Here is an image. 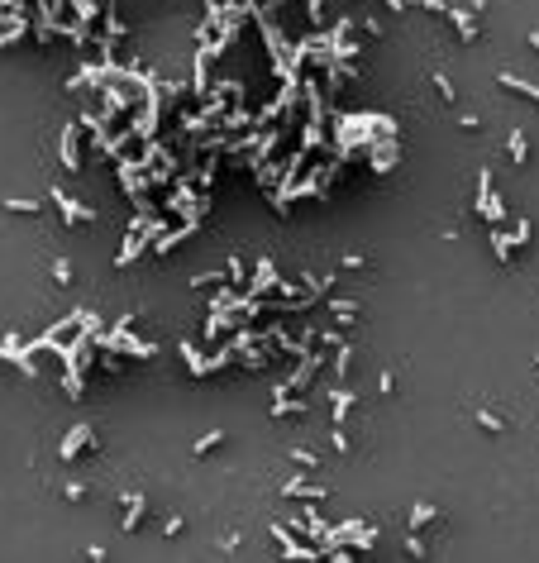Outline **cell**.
Wrapping results in <instances>:
<instances>
[{"label": "cell", "instance_id": "cell-1", "mask_svg": "<svg viewBox=\"0 0 539 563\" xmlns=\"http://www.w3.org/2000/svg\"><path fill=\"white\" fill-rule=\"evenodd\" d=\"M96 449H100V435H96V430H91L86 420H77L72 430H67V435H62L58 459H62V463H77V454H96Z\"/></svg>", "mask_w": 539, "mask_h": 563}, {"label": "cell", "instance_id": "cell-2", "mask_svg": "<svg viewBox=\"0 0 539 563\" xmlns=\"http://www.w3.org/2000/svg\"><path fill=\"white\" fill-rule=\"evenodd\" d=\"M48 196L58 201V210H62V224H67V229H77V220H81V224H96V220H100V215H96V210H91V205L72 201V196H67L62 186H48Z\"/></svg>", "mask_w": 539, "mask_h": 563}, {"label": "cell", "instance_id": "cell-3", "mask_svg": "<svg viewBox=\"0 0 539 563\" xmlns=\"http://www.w3.org/2000/svg\"><path fill=\"white\" fill-rule=\"evenodd\" d=\"M253 267H258V272H253V282H248V291H243V296H267V291H277V258H272V253H262Z\"/></svg>", "mask_w": 539, "mask_h": 563}, {"label": "cell", "instance_id": "cell-4", "mask_svg": "<svg viewBox=\"0 0 539 563\" xmlns=\"http://www.w3.org/2000/svg\"><path fill=\"white\" fill-rule=\"evenodd\" d=\"M58 162L67 172H81V134L77 124H62V139H58Z\"/></svg>", "mask_w": 539, "mask_h": 563}, {"label": "cell", "instance_id": "cell-5", "mask_svg": "<svg viewBox=\"0 0 539 563\" xmlns=\"http://www.w3.org/2000/svg\"><path fill=\"white\" fill-rule=\"evenodd\" d=\"M444 20L459 29V39H463V43H478L482 29H478V15H473L468 5H449V10H444Z\"/></svg>", "mask_w": 539, "mask_h": 563}, {"label": "cell", "instance_id": "cell-6", "mask_svg": "<svg viewBox=\"0 0 539 563\" xmlns=\"http://www.w3.org/2000/svg\"><path fill=\"white\" fill-rule=\"evenodd\" d=\"M143 511H148V497H143V492H124V521H120L124 535H134L143 525Z\"/></svg>", "mask_w": 539, "mask_h": 563}, {"label": "cell", "instance_id": "cell-7", "mask_svg": "<svg viewBox=\"0 0 539 563\" xmlns=\"http://www.w3.org/2000/svg\"><path fill=\"white\" fill-rule=\"evenodd\" d=\"M487 243L497 248V262H501V267H516V243H511V234H506L501 224H487Z\"/></svg>", "mask_w": 539, "mask_h": 563}, {"label": "cell", "instance_id": "cell-8", "mask_svg": "<svg viewBox=\"0 0 539 563\" xmlns=\"http://www.w3.org/2000/svg\"><path fill=\"white\" fill-rule=\"evenodd\" d=\"M435 521H440V506H435V502H416V506H411V516H406V530H430Z\"/></svg>", "mask_w": 539, "mask_h": 563}, {"label": "cell", "instance_id": "cell-9", "mask_svg": "<svg viewBox=\"0 0 539 563\" xmlns=\"http://www.w3.org/2000/svg\"><path fill=\"white\" fill-rule=\"evenodd\" d=\"M177 353H181V363L191 368V382H205V358H200V349L191 339H181L177 344Z\"/></svg>", "mask_w": 539, "mask_h": 563}, {"label": "cell", "instance_id": "cell-10", "mask_svg": "<svg viewBox=\"0 0 539 563\" xmlns=\"http://www.w3.org/2000/svg\"><path fill=\"white\" fill-rule=\"evenodd\" d=\"M286 416H305V396H272V420H286Z\"/></svg>", "mask_w": 539, "mask_h": 563}, {"label": "cell", "instance_id": "cell-11", "mask_svg": "<svg viewBox=\"0 0 539 563\" xmlns=\"http://www.w3.org/2000/svg\"><path fill=\"white\" fill-rule=\"evenodd\" d=\"M506 153H511V162H516V167H525V162H530V139H525V129H511Z\"/></svg>", "mask_w": 539, "mask_h": 563}, {"label": "cell", "instance_id": "cell-12", "mask_svg": "<svg viewBox=\"0 0 539 563\" xmlns=\"http://www.w3.org/2000/svg\"><path fill=\"white\" fill-rule=\"evenodd\" d=\"M396 143H377V148H373V172H377V177H382V172H392V167H396Z\"/></svg>", "mask_w": 539, "mask_h": 563}, {"label": "cell", "instance_id": "cell-13", "mask_svg": "<svg viewBox=\"0 0 539 563\" xmlns=\"http://www.w3.org/2000/svg\"><path fill=\"white\" fill-rule=\"evenodd\" d=\"M492 196H497V191H492V167H482L478 172V215L482 220H487V210H492Z\"/></svg>", "mask_w": 539, "mask_h": 563}, {"label": "cell", "instance_id": "cell-14", "mask_svg": "<svg viewBox=\"0 0 539 563\" xmlns=\"http://www.w3.org/2000/svg\"><path fill=\"white\" fill-rule=\"evenodd\" d=\"M220 444H224V430H205V435L191 444V459H205V454H215Z\"/></svg>", "mask_w": 539, "mask_h": 563}, {"label": "cell", "instance_id": "cell-15", "mask_svg": "<svg viewBox=\"0 0 539 563\" xmlns=\"http://www.w3.org/2000/svg\"><path fill=\"white\" fill-rule=\"evenodd\" d=\"M501 86H506V91H516V96H530V101H539V81H525V77H511V72H506V77H497Z\"/></svg>", "mask_w": 539, "mask_h": 563}, {"label": "cell", "instance_id": "cell-16", "mask_svg": "<svg viewBox=\"0 0 539 563\" xmlns=\"http://www.w3.org/2000/svg\"><path fill=\"white\" fill-rule=\"evenodd\" d=\"M329 310H334V325L353 329V320H358V301H329Z\"/></svg>", "mask_w": 539, "mask_h": 563}, {"label": "cell", "instance_id": "cell-17", "mask_svg": "<svg viewBox=\"0 0 539 563\" xmlns=\"http://www.w3.org/2000/svg\"><path fill=\"white\" fill-rule=\"evenodd\" d=\"M0 205H5L10 215H39V210H43V205H39V201H29V196H5Z\"/></svg>", "mask_w": 539, "mask_h": 563}, {"label": "cell", "instance_id": "cell-18", "mask_svg": "<svg viewBox=\"0 0 539 563\" xmlns=\"http://www.w3.org/2000/svg\"><path fill=\"white\" fill-rule=\"evenodd\" d=\"M220 124H224V134H229V129H248V124H253V110H243V105H234L229 115H220Z\"/></svg>", "mask_w": 539, "mask_h": 563}, {"label": "cell", "instance_id": "cell-19", "mask_svg": "<svg viewBox=\"0 0 539 563\" xmlns=\"http://www.w3.org/2000/svg\"><path fill=\"white\" fill-rule=\"evenodd\" d=\"M329 406H334V420H344V416L353 411V392H349V387H339V392H329Z\"/></svg>", "mask_w": 539, "mask_h": 563}, {"label": "cell", "instance_id": "cell-20", "mask_svg": "<svg viewBox=\"0 0 539 563\" xmlns=\"http://www.w3.org/2000/svg\"><path fill=\"white\" fill-rule=\"evenodd\" d=\"M353 353H358V349H353L349 339H344L339 349H334V368H339V377H349V368H353Z\"/></svg>", "mask_w": 539, "mask_h": 563}, {"label": "cell", "instance_id": "cell-21", "mask_svg": "<svg viewBox=\"0 0 539 563\" xmlns=\"http://www.w3.org/2000/svg\"><path fill=\"white\" fill-rule=\"evenodd\" d=\"M473 420H478L482 430H487V435H501V430H506V420H501L497 411H487V406H482V411H478V416H473Z\"/></svg>", "mask_w": 539, "mask_h": 563}, {"label": "cell", "instance_id": "cell-22", "mask_svg": "<svg viewBox=\"0 0 539 563\" xmlns=\"http://www.w3.org/2000/svg\"><path fill=\"white\" fill-rule=\"evenodd\" d=\"M224 282H229V286H243V282H248V267H243V258H234V253H229V267H224Z\"/></svg>", "mask_w": 539, "mask_h": 563}, {"label": "cell", "instance_id": "cell-23", "mask_svg": "<svg viewBox=\"0 0 539 563\" xmlns=\"http://www.w3.org/2000/svg\"><path fill=\"white\" fill-rule=\"evenodd\" d=\"M124 110H129V96L110 86V91H105V115H124Z\"/></svg>", "mask_w": 539, "mask_h": 563}, {"label": "cell", "instance_id": "cell-24", "mask_svg": "<svg viewBox=\"0 0 539 563\" xmlns=\"http://www.w3.org/2000/svg\"><path fill=\"white\" fill-rule=\"evenodd\" d=\"M62 392H67L72 401H77L81 392H86V382H81V368H67V377H62Z\"/></svg>", "mask_w": 539, "mask_h": 563}, {"label": "cell", "instance_id": "cell-25", "mask_svg": "<svg viewBox=\"0 0 539 563\" xmlns=\"http://www.w3.org/2000/svg\"><path fill=\"white\" fill-rule=\"evenodd\" d=\"M530 239H535V220H516V224H511V243H516V248H520V243H530Z\"/></svg>", "mask_w": 539, "mask_h": 563}, {"label": "cell", "instance_id": "cell-26", "mask_svg": "<svg viewBox=\"0 0 539 563\" xmlns=\"http://www.w3.org/2000/svg\"><path fill=\"white\" fill-rule=\"evenodd\" d=\"M435 91H440V96H444V101H449V105L459 101V91H454V81L444 77V72H435Z\"/></svg>", "mask_w": 539, "mask_h": 563}, {"label": "cell", "instance_id": "cell-27", "mask_svg": "<svg viewBox=\"0 0 539 563\" xmlns=\"http://www.w3.org/2000/svg\"><path fill=\"white\" fill-rule=\"evenodd\" d=\"M305 15H310L315 29H325V0H305Z\"/></svg>", "mask_w": 539, "mask_h": 563}, {"label": "cell", "instance_id": "cell-28", "mask_svg": "<svg viewBox=\"0 0 539 563\" xmlns=\"http://www.w3.org/2000/svg\"><path fill=\"white\" fill-rule=\"evenodd\" d=\"M406 554H416V559H425V554H430V544L420 540V530H411V540H406Z\"/></svg>", "mask_w": 539, "mask_h": 563}, {"label": "cell", "instance_id": "cell-29", "mask_svg": "<svg viewBox=\"0 0 539 563\" xmlns=\"http://www.w3.org/2000/svg\"><path fill=\"white\" fill-rule=\"evenodd\" d=\"M291 463H296V468H315V449H291Z\"/></svg>", "mask_w": 539, "mask_h": 563}, {"label": "cell", "instance_id": "cell-30", "mask_svg": "<svg viewBox=\"0 0 539 563\" xmlns=\"http://www.w3.org/2000/svg\"><path fill=\"white\" fill-rule=\"evenodd\" d=\"M53 277L67 286V282H72V262H67V258H53Z\"/></svg>", "mask_w": 539, "mask_h": 563}, {"label": "cell", "instance_id": "cell-31", "mask_svg": "<svg viewBox=\"0 0 539 563\" xmlns=\"http://www.w3.org/2000/svg\"><path fill=\"white\" fill-rule=\"evenodd\" d=\"M334 449H339L344 459H349V454H353V440H349V435H344V425H339V430H334Z\"/></svg>", "mask_w": 539, "mask_h": 563}, {"label": "cell", "instance_id": "cell-32", "mask_svg": "<svg viewBox=\"0 0 539 563\" xmlns=\"http://www.w3.org/2000/svg\"><path fill=\"white\" fill-rule=\"evenodd\" d=\"M62 497H67V502H81V497H86V483H67V487H62Z\"/></svg>", "mask_w": 539, "mask_h": 563}, {"label": "cell", "instance_id": "cell-33", "mask_svg": "<svg viewBox=\"0 0 539 563\" xmlns=\"http://www.w3.org/2000/svg\"><path fill=\"white\" fill-rule=\"evenodd\" d=\"M267 358H272V353H267ZM267 358H262V353H243V368H253V373H258V368H267Z\"/></svg>", "mask_w": 539, "mask_h": 563}, {"label": "cell", "instance_id": "cell-34", "mask_svg": "<svg viewBox=\"0 0 539 563\" xmlns=\"http://www.w3.org/2000/svg\"><path fill=\"white\" fill-rule=\"evenodd\" d=\"M382 5H387L392 15H406V5H411V0H382Z\"/></svg>", "mask_w": 539, "mask_h": 563}, {"label": "cell", "instance_id": "cell-35", "mask_svg": "<svg viewBox=\"0 0 539 563\" xmlns=\"http://www.w3.org/2000/svg\"><path fill=\"white\" fill-rule=\"evenodd\" d=\"M530 48H535V53H539V29H535V34H530Z\"/></svg>", "mask_w": 539, "mask_h": 563}, {"label": "cell", "instance_id": "cell-36", "mask_svg": "<svg viewBox=\"0 0 539 563\" xmlns=\"http://www.w3.org/2000/svg\"><path fill=\"white\" fill-rule=\"evenodd\" d=\"M535 363H539V353H535Z\"/></svg>", "mask_w": 539, "mask_h": 563}]
</instances>
